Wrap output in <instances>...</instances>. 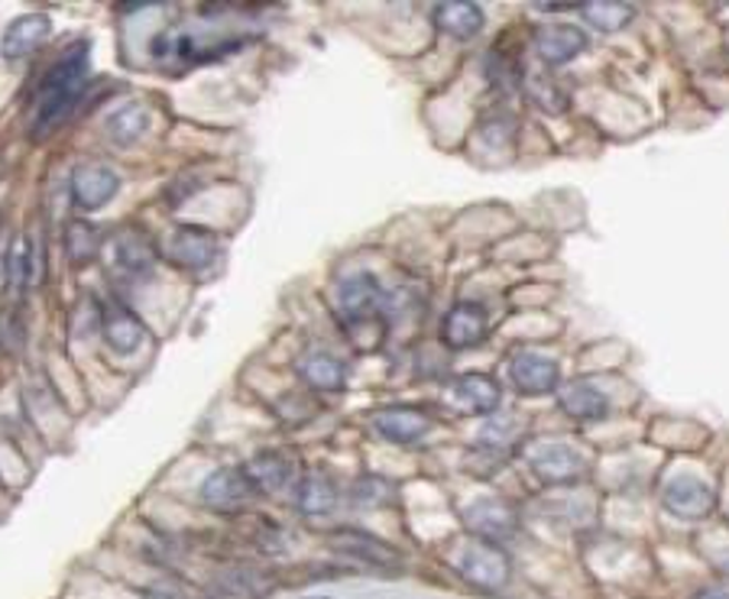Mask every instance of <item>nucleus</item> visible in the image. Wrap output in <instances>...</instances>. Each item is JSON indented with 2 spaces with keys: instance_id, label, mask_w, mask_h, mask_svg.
<instances>
[{
  "instance_id": "f257e3e1",
  "label": "nucleus",
  "mask_w": 729,
  "mask_h": 599,
  "mask_svg": "<svg viewBox=\"0 0 729 599\" xmlns=\"http://www.w3.org/2000/svg\"><path fill=\"white\" fill-rule=\"evenodd\" d=\"M85 75H88V43H75L65 49L52 69L40 82V101L33 111V140H43L55 127H62L69 121V114L75 111L79 97L85 94Z\"/></svg>"
},
{
  "instance_id": "dca6fc26",
  "label": "nucleus",
  "mask_w": 729,
  "mask_h": 599,
  "mask_svg": "<svg viewBox=\"0 0 729 599\" xmlns=\"http://www.w3.org/2000/svg\"><path fill=\"white\" fill-rule=\"evenodd\" d=\"M373 428L383 434L392 444H415L419 437H425L431 428L429 415L409 405H389L373 415Z\"/></svg>"
},
{
  "instance_id": "393cba45",
  "label": "nucleus",
  "mask_w": 729,
  "mask_h": 599,
  "mask_svg": "<svg viewBox=\"0 0 729 599\" xmlns=\"http://www.w3.org/2000/svg\"><path fill=\"white\" fill-rule=\"evenodd\" d=\"M577 10L584 13L587 23H594L603 33H616L623 27H629L636 7L633 3H623V0H587V3H577Z\"/></svg>"
},
{
  "instance_id": "6ab92c4d",
  "label": "nucleus",
  "mask_w": 729,
  "mask_h": 599,
  "mask_svg": "<svg viewBox=\"0 0 729 599\" xmlns=\"http://www.w3.org/2000/svg\"><path fill=\"white\" fill-rule=\"evenodd\" d=\"M587 45V37L581 33V27H571V23H555V27H545L538 30L535 37V49L542 55L545 65H564L571 62L574 55H581Z\"/></svg>"
},
{
  "instance_id": "412c9836",
  "label": "nucleus",
  "mask_w": 729,
  "mask_h": 599,
  "mask_svg": "<svg viewBox=\"0 0 729 599\" xmlns=\"http://www.w3.org/2000/svg\"><path fill=\"white\" fill-rule=\"evenodd\" d=\"M299 380L305 385H311L315 392H341L347 385V366L338 357L325 353V350H311L305 353L296 366Z\"/></svg>"
},
{
  "instance_id": "20e7f679",
  "label": "nucleus",
  "mask_w": 729,
  "mask_h": 599,
  "mask_svg": "<svg viewBox=\"0 0 729 599\" xmlns=\"http://www.w3.org/2000/svg\"><path fill=\"white\" fill-rule=\"evenodd\" d=\"M69 192H72V202L82 211H101V208H107L117 198L121 175L111 166H101V163H82V166L72 169Z\"/></svg>"
},
{
  "instance_id": "cd10ccee",
  "label": "nucleus",
  "mask_w": 729,
  "mask_h": 599,
  "mask_svg": "<svg viewBox=\"0 0 729 599\" xmlns=\"http://www.w3.org/2000/svg\"><path fill=\"white\" fill-rule=\"evenodd\" d=\"M525 91H528V97H532L542 111H548V114H561V111L567 107L564 87H561L548 72L528 75V79H525Z\"/></svg>"
},
{
  "instance_id": "c85d7f7f",
  "label": "nucleus",
  "mask_w": 729,
  "mask_h": 599,
  "mask_svg": "<svg viewBox=\"0 0 729 599\" xmlns=\"http://www.w3.org/2000/svg\"><path fill=\"white\" fill-rule=\"evenodd\" d=\"M266 593V583L257 570H234L220 580V597L224 599H259Z\"/></svg>"
},
{
  "instance_id": "f3484780",
  "label": "nucleus",
  "mask_w": 729,
  "mask_h": 599,
  "mask_svg": "<svg viewBox=\"0 0 729 599\" xmlns=\"http://www.w3.org/2000/svg\"><path fill=\"white\" fill-rule=\"evenodd\" d=\"M247 479H250V486L257 489V493H283V489H289L292 483H296V464L286 457V454H279V451H266V454H257L247 467ZM299 486V483H296Z\"/></svg>"
},
{
  "instance_id": "bb28decb",
  "label": "nucleus",
  "mask_w": 729,
  "mask_h": 599,
  "mask_svg": "<svg viewBox=\"0 0 729 599\" xmlns=\"http://www.w3.org/2000/svg\"><path fill=\"white\" fill-rule=\"evenodd\" d=\"M97 240H101V237H97V227H94V224H88V220H72L69 230H65V250H69V259L79 262V266L91 262V259L97 257V250H101Z\"/></svg>"
},
{
  "instance_id": "f8f14e48",
  "label": "nucleus",
  "mask_w": 729,
  "mask_h": 599,
  "mask_svg": "<svg viewBox=\"0 0 729 599\" xmlns=\"http://www.w3.org/2000/svg\"><path fill=\"white\" fill-rule=\"evenodd\" d=\"M464 521L480 541H490V545L513 538L518 528L515 513L500 499H476L471 509H464Z\"/></svg>"
},
{
  "instance_id": "a878e982",
  "label": "nucleus",
  "mask_w": 729,
  "mask_h": 599,
  "mask_svg": "<svg viewBox=\"0 0 729 599\" xmlns=\"http://www.w3.org/2000/svg\"><path fill=\"white\" fill-rule=\"evenodd\" d=\"M33 269H37V262H33L30 237H17L10 244V254H7V289L10 292H23L30 286V279H33Z\"/></svg>"
},
{
  "instance_id": "1a4fd4ad",
  "label": "nucleus",
  "mask_w": 729,
  "mask_h": 599,
  "mask_svg": "<svg viewBox=\"0 0 729 599\" xmlns=\"http://www.w3.org/2000/svg\"><path fill=\"white\" fill-rule=\"evenodd\" d=\"M486 331H490V318L486 308L476 301H458L441 321V341L451 350H471L486 341Z\"/></svg>"
},
{
  "instance_id": "9d476101",
  "label": "nucleus",
  "mask_w": 729,
  "mask_h": 599,
  "mask_svg": "<svg viewBox=\"0 0 729 599\" xmlns=\"http://www.w3.org/2000/svg\"><path fill=\"white\" fill-rule=\"evenodd\" d=\"M510 380L522 395H548L558 389L561 370L552 357H542L535 350H522L510 363Z\"/></svg>"
},
{
  "instance_id": "9b49d317",
  "label": "nucleus",
  "mask_w": 729,
  "mask_h": 599,
  "mask_svg": "<svg viewBox=\"0 0 729 599\" xmlns=\"http://www.w3.org/2000/svg\"><path fill=\"white\" fill-rule=\"evenodd\" d=\"M156 244L143 234V230H136V227H130L124 230L117 240H114V266L127 276V279H136V282H143V279H150L153 272H156Z\"/></svg>"
},
{
  "instance_id": "2eb2a0df",
  "label": "nucleus",
  "mask_w": 729,
  "mask_h": 599,
  "mask_svg": "<svg viewBox=\"0 0 729 599\" xmlns=\"http://www.w3.org/2000/svg\"><path fill=\"white\" fill-rule=\"evenodd\" d=\"M451 399L461 412L468 415H490L503 402V389L493 376L486 373H464L458 383L451 385Z\"/></svg>"
},
{
  "instance_id": "b1692460",
  "label": "nucleus",
  "mask_w": 729,
  "mask_h": 599,
  "mask_svg": "<svg viewBox=\"0 0 729 599\" xmlns=\"http://www.w3.org/2000/svg\"><path fill=\"white\" fill-rule=\"evenodd\" d=\"M146 130H150V111H146L140 101H127L124 107H117V111L107 117V136H111L117 146H133Z\"/></svg>"
},
{
  "instance_id": "4be33fe9",
  "label": "nucleus",
  "mask_w": 729,
  "mask_h": 599,
  "mask_svg": "<svg viewBox=\"0 0 729 599\" xmlns=\"http://www.w3.org/2000/svg\"><path fill=\"white\" fill-rule=\"evenodd\" d=\"M296 503L301 515H328L338 503V486L328 473H308L296 486Z\"/></svg>"
},
{
  "instance_id": "39448f33",
  "label": "nucleus",
  "mask_w": 729,
  "mask_h": 599,
  "mask_svg": "<svg viewBox=\"0 0 729 599\" xmlns=\"http://www.w3.org/2000/svg\"><path fill=\"white\" fill-rule=\"evenodd\" d=\"M254 493H257V489L250 486L247 473L237 471V467H220V471L212 473V476L202 483V489H198L202 503L220 515L244 513V509L250 506Z\"/></svg>"
},
{
  "instance_id": "a211bd4d",
  "label": "nucleus",
  "mask_w": 729,
  "mask_h": 599,
  "mask_svg": "<svg viewBox=\"0 0 729 599\" xmlns=\"http://www.w3.org/2000/svg\"><path fill=\"white\" fill-rule=\"evenodd\" d=\"M331 545H335L341 555L357 557V560L373 564V567H396V564H399V551H396L392 545L373 538V535H367V531H357V528H343L338 535H331Z\"/></svg>"
},
{
  "instance_id": "0eeeda50",
  "label": "nucleus",
  "mask_w": 729,
  "mask_h": 599,
  "mask_svg": "<svg viewBox=\"0 0 729 599\" xmlns=\"http://www.w3.org/2000/svg\"><path fill=\"white\" fill-rule=\"evenodd\" d=\"M661 506L678 518L697 521L717 509V493L697 479V476H675L665 489H661Z\"/></svg>"
},
{
  "instance_id": "ddd939ff",
  "label": "nucleus",
  "mask_w": 729,
  "mask_h": 599,
  "mask_svg": "<svg viewBox=\"0 0 729 599\" xmlns=\"http://www.w3.org/2000/svg\"><path fill=\"white\" fill-rule=\"evenodd\" d=\"M97 328L104 334V341L111 343L117 353H133L140 343L146 341V328L143 321L130 311L121 301H107L97 314Z\"/></svg>"
},
{
  "instance_id": "7c9ffc66",
  "label": "nucleus",
  "mask_w": 729,
  "mask_h": 599,
  "mask_svg": "<svg viewBox=\"0 0 729 599\" xmlns=\"http://www.w3.org/2000/svg\"><path fill=\"white\" fill-rule=\"evenodd\" d=\"M694 599H729L727 587H707V590H700Z\"/></svg>"
},
{
  "instance_id": "aec40b11",
  "label": "nucleus",
  "mask_w": 729,
  "mask_h": 599,
  "mask_svg": "<svg viewBox=\"0 0 729 599\" xmlns=\"http://www.w3.org/2000/svg\"><path fill=\"white\" fill-rule=\"evenodd\" d=\"M431 20L444 37H454V40H473L483 30V10L476 3H468V0L438 3L431 10Z\"/></svg>"
},
{
  "instance_id": "f03ea898",
  "label": "nucleus",
  "mask_w": 729,
  "mask_h": 599,
  "mask_svg": "<svg viewBox=\"0 0 729 599\" xmlns=\"http://www.w3.org/2000/svg\"><path fill=\"white\" fill-rule=\"evenodd\" d=\"M458 574L476 590H503L510 583V557L490 541H471L458 555Z\"/></svg>"
},
{
  "instance_id": "4468645a",
  "label": "nucleus",
  "mask_w": 729,
  "mask_h": 599,
  "mask_svg": "<svg viewBox=\"0 0 729 599\" xmlns=\"http://www.w3.org/2000/svg\"><path fill=\"white\" fill-rule=\"evenodd\" d=\"M49 33H52V20H49L45 13H23V17H17V20L3 30V37H0V55H3V59H23V55L37 52V49L49 40Z\"/></svg>"
},
{
  "instance_id": "7ed1b4c3",
  "label": "nucleus",
  "mask_w": 729,
  "mask_h": 599,
  "mask_svg": "<svg viewBox=\"0 0 729 599\" xmlns=\"http://www.w3.org/2000/svg\"><path fill=\"white\" fill-rule=\"evenodd\" d=\"M220 254V244L208 227H195V224H182L170 230L166 237V259L172 266L185 269V272H202L208 269Z\"/></svg>"
},
{
  "instance_id": "5701e85b",
  "label": "nucleus",
  "mask_w": 729,
  "mask_h": 599,
  "mask_svg": "<svg viewBox=\"0 0 729 599\" xmlns=\"http://www.w3.org/2000/svg\"><path fill=\"white\" fill-rule=\"evenodd\" d=\"M561 409L577 419V422H600L603 415L609 412V402L597 385L591 383H574L561 392Z\"/></svg>"
},
{
  "instance_id": "c756f323",
  "label": "nucleus",
  "mask_w": 729,
  "mask_h": 599,
  "mask_svg": "<svg viewBox=\"0 0 729 599\" xmlns=\"http://www.w3.org/2000/svg\"><path fill=\"white\" fill-rule=\"evenodd\" d=\"M389 496H392V486L380 476H363L357 486H353V499L360 506H383Z\"/></svg>"
},
{
  "instance_id": "6e6552de",
  "label": "nucleus",
  "mask_w": 729,
  "mask_h": 599,
  "mask_svg": "<svg viewBox=\"0 0 729 599\" xmlns=\"http://www.w3.org/2000/svg\"><path fill=\"white\" fill-rule=\"evenodd\" d=\"M383 289L377 282V276L370 272H353L347 276L338 289V308H341L343 324H353V321H367V318H380V308H383Z\"/></svg>"
},
{
  "instance_id": "423d86ee",
  "label": "nucleus",
  "mask_w": 729,
  "mask_h": 599,
  "mask_svg": "<svg viewBox=\"0 0 729 599\" xmlns=\"http://www.w3.org/2000/svg\"><path fill=\"white\" fill-rule=\"evenodd\" d=\"M528 464H532V471L535 476L542 479V483H552V486H567V483H577L581 476H587V461L571 447V444H555V441H548V444H538L535 447V454L528 457Z\"/></svg>"
}]
</instances>
